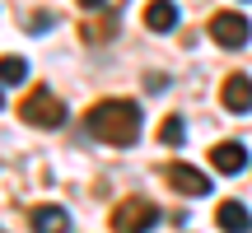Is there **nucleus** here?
<instances>
[{
	"label": "nucleus",
	"mask_w": 252,
	"mask_h": 233,
	"mask_svg": "<svg viewBox=\"0 0 252 233\" xmlns=\"http://www.w3.org/2000/svg\"><path fill=\"white\" fill-rule=\"evenodd\" d=\"M140 126H145L140 103H131V98H103L84 112V131L103 145H117V149L140 140Z\"/></svg>",
	"instance_id": "obj_1"
},
{
	"label": "nucleus",
	"mask_w": 252,
	"mask_h": 233,
	"mask_svg": "<svg viewBox=\"0 0 252 233\" xmlns=\"http://www.w3.org/2000/svg\"><path fill=\"white\" fill-rule=\"evenodd\" d=\"M19 116H24L28 126H37V131H56V126L65 121V103L56 98L47 84H33V89H28V98L19 103Z\"/></svg>",
	"instance_id": "obj_2"
},
{
	"label": "nucleus",
	"mask_w": 252,
	"mask_h": 233,
	"mask_svg": "<svg viewBox=\"0 0 252 233\" xmlns=\"http://www.w3.org/2000/svg\"><path fill=\"white\" fill-rule=\"evenodd\" d=\"M210 42H220L224 52L248 47V42H252V24H248V14H238V9H220V14L210 19Z\"/></svg>",
	"instance_id": "obj_3"
},
{
	"label": "nucleus",
	"mask_w": 252,
	"mask_h": 233,
	"mask_svg": "<svg viewBox=\"0 0 252 233\" xmlns=\"http://www.w3.org/2000/svg\"><path fill=\"white\" fill-rule=\"evenodd\" d=\"M159 224V210L150 205V201H122L117 210H112V219H108V229H154Z\"/></svg>",
	"instance_id": "obj_4"
},
{
	"label": "nucleus",
	"mask_w": 252,
	"mask_h": 233,
	"mask_svg": "<svg viewBox=\"0 0 252 233\" xmlns=\"http://www.w3.org/2000/svg\"><path fill=\"white\" fill-rule=\"evenodd\" d=\"M163 177H168V187L182 191V196H210V177L201 168H191V163H168Z\"/></svg>",
	"instance_id": "obj_5"
},
{
	"label": "nucleus",
	"mask_w": 252,
	"mask_h": 233,
	"mask_svg": "<svg viewBox=\"0 0 252 233\" xmlns=\"http://www.w3.org/2000/svg\"><path fill=\"white\" fill-rule=\"evenodd\" d=\"M220 103H224L229 112H252V80L243 70L224 75V89H220Z\"/></svg>",
	"instance_id": "obj_6"
},
{
	"label": "nucleus",
	"mask_w": 252,
	"mask_h": 233,
	"mask_svg": "<svg viewBox=\"0 0 252 233\" xmlns=\"http://www.w3.org/2000/svg\"><path fill=\"white\" fill-rule=\"evenodd\" d=\"M178 5H173V0H150V5H145V28H150V33H173V28H178Z\"/></svg>",
	"instance_id": "obj_7"
},
{
	"label": "nucleus",
	"mask_w": 252,
	"mask_h": 233,
	"mask_svg": "<svg viewBox=\"0 0 252 233\" xmlns=\"http://www.w3.org/2000/svg\"><path fill=\"white\" fill-rule=\"evenodd\" d=\"M210 163H215L220 173H243L248 168V149L238 140H220L215 149H210Z\"/></svg>",
	"instance_id": "obj_8"
},
{
	"label": "nucleus",
	"mask_w": 252,
	"mask_h": 233,
	"mask_svg": "<svg viewBox=\"0 0 252 233\" xmlns=\"http://www.w3.org/2000/svg\"><path fill=\"white\" fill-rule=\"evenodd\" d=\"M215 224H220V229H229V233H243V229H252V210L243 205V201H220Z\"/></svg>",
	"instance_id": "obj_9"
},
{
	"label": "nucleus",
	"mask_w": 252,
	"mask_h": 233,
	"mask_svg": "<svg viewBox=\"0 0 252 233\" xmlns=\"http://www.w3.org/2000/svg\"><path fill=\"white\" fill-rule=\"evenodd\" d=\"M28 224L33 229H70V215L61 205H33L28 210Z\"/></svg>",
	"instance_id": "obj_10"
},
{
	"label": "nucleus",
	"mask_w": 252,
	"mask_h": 233,
	"mask_svg": "<svg viewBox=\"0 0 252 233\" xmlns=\"http://www.w3.org/2000/svg\"><path fill=\"white\" fill-rule=\"evenodd\" d=\"M24 80H28L24 56H0V84H24Z\"/></svg>",
	"instance_id": "obj_11"
},
{
	"label": "nucleus",
	"mask_w": 252,
	"mask_h": 233,
	"mask_svg": "<svg viewBox=\"0 0 252 233\" xmlns=\"http://www.w3.org/2000/svg\"><path fill=\"white\" fill-rule=\"evenodd\" d=\"M159 140H163V145H182V140H187V126H182V116H168V121L159 126Z\"/></svg>",
	"instance_id": "obj_12"
},
{
	"label": "nucleus",
	"mask_w": 252,
	"mask_h": 233,
	"mask_svg": "<svg viewBox=\"0 0 252 233\" xmlns=\"http://www.w3.org/2000/svg\"><path fill=\"white\" fill-rule=\"evenodd\" d=\"M84 9H108V0H80Z\"/></svg>",
	"instance_id": "obj_13"
},
{
	"label": "nucleus",
	"mask_w": 252,
	"mask_h": 233,
	"mask_svg": "<svg viewBox=\"0 0 252 233\" xmlns=\"http://www.w3.org/2000/svg\"><path fill=\"white\" fill-rule=\"evenodd\" d=\"M0 89H5V84H0ZM0 108H5V93H0Z\"/></svg>",
	"instance_id": "obj_14"
}]
</instances>
